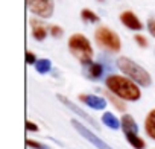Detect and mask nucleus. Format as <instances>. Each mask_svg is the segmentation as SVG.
<instances>
[{"label": "nucleus", "mask_w": 155, "mask_h": 149, "mask_svg": "<svg viewBox=\"0 0 155 149\" xmlns=\"http://www.w3.org/2000/svg\"><path fill=\"white\" fill-rule=\"evenodd\" d=\"M107 87L110 91H113L116 96L125 99V101H138L140 99V88L135 85L134 81L119 76V74H111L107 79Z\"/></svg>", "instance_id": "nucleus-1"}, {"label": "nucleus", "mask_w": 155, "mask_h": 149, "mask_svg": "<svg viewBox=\"0 0 155 149\" xmlns=\"http://www.w3.org/2000/svg\"><path fill=\"white\" fill-rule=\"evenodd\" d=\"M117 65H119V68L126 74L131 81H134V82H137V84H140V85H144V87L150 85V82H152L150 74H149L143 67H140L137 62L131 61V59L126 58V56H120V58L117 59Z\"/></svg>", "instance_id": "nucleus-2"}, {"label": "nucleus", "mask_w": 155, "mask_h": 149, "mask_svg": "<svg viewBox=\"0 0 155 149\" xmlns=\"http://www.w3.org/2000/svg\"><path fill=\"white\" fill-rule=\"evenodd\" d=\"M68 49L70 52L79 59L82 64H87V62H91V58H93V49H91V44L90 41L81 35V34H73L70 38H68Z\"/></svg>", "instance_id": "nucleus-3"}, {"label": "nucleus", "mask_w": 155, "mask_h": 149, "mask_svg": "<svg viewBox=\"0 0 155 149\" xmlns=\"http://www.w3.org/2000/svg\"><path fill=\"white\" fill-rule=\"evenodd\" d=\"M94 38L97 41V44L107 50H111V52H119L120 49V40L117 37L116 32H113L111 29L102 26L99 28L96 32H94Z\"/></svg>", "instance_id": "nucleus-4"}, {"label": "nucleus", "mask_w": 155, "mask_h": 149, "mask_svg": "<svg viewBox=\"0 0 155 149\" xmlns=\"http://www.w3.org/2000/svg\"><path fill=\"white\" fill-rule=\"evenodd\" d=\"M28 8L32 14L49 18L53 14V0H28Z\"/></svg>", "instance_id": "nucleus-5"}, {"label": "nucleus", "mask_w": 155, "mask_h": 149, "mask_svg": "<svg viewBox=\"0 0 155 149\" xmlns=\"http://www.w3.org/2000/svg\"><path fill=\"white\" fill-rule=\"evenodd\" d=\"M71 125L74 126V129H76L78 132H79L82 137H85L88 141H91V143H93V144H94L97 149H113L110 144H107L104 140H101L99 137H96V135H94L91 131H88V129H87V128H85L82 123H79V122H78L76 119H73V120H71Z\"/></svg>", "instance_id": "nucleus-6"}, {"label": "nucleus", "mask_w": 155, "mask_h": 149, "mask_svg": "<svg viewBox=\"0 0 155 149\" xmlns=\"http://www.w3.org/2000/svg\"><path fill=\"white\" fill-rule=\"evenodd\" d=\"M56 98H58V99H59V101H61V102H62V104H64V105H65V107H67L68 110L74 111L76 114H79V116H81L82 119H85V120H87V122H88L90 125H93L94 128H97V129H99V126H97V123H96V122L93 120V117H91V116H88V114H87L85 111H82V110H81L79 107H76V105H74L73 102H70V101H68L67 98H64L62 94H58Z\"/></svg>", "instance_id": "nucleus-7"}, {"label": "nucleus", "mask_w": 155, "mask_h": 149, "mask_svg": "<svg viewBox=\"0 0 155 149\" xmlns=\"http://www.w3.org/2000/svg\"><path fill=\"white\" fill-rule=\"evenodd\" d=\"M120 20H122V23H123L126 28H129V29H132V31H140V29L143 28V25H141V22L138 20V17H137L134 12H131V11L122 12V14H120Z\"/></svg>", "instance_id": "nucleus-8"}, {"label": "nucleus", "mask_w": 155, "mask_h": 149, "mask_svg": "<svg viewBox=\"0 0 155 149\" xmlns=\"http://www.w3.org/2000/svg\"><path fill=\"white\" fill-rule=\"evenodd\" d=\"M102 73H104V67H102V64H99V62H93V61L84 64V74H85L88 79L96 81V79H99V78L102 76Z\"/></svg>", "instance_id": "nucleus-9"}, {"label": "nucleus", "mask_w": 155, "mask_h": 149, "mask_svg": "<svg viewBox=\"0 0 155 149\" xmlns=\"http://www.w3.org/2000/svg\"><path fill=\"white\" fill-rule=\"evenodd\" d=\"M79 99L82 102H85L90 108H94V110H104L107 107V101L104 98H99V96H94V94H81Z\"/></svg>", "instance_id": "nucleus-10"}, {"label": "nucleus", "mask_w": 155, "mask_h": 149, "mask_svg": "<svg viewBox=\"0 0 155 149\" xmlns=\"http://www.w3.org/2000/svg\"><path fill=\"white\" fill-rule=\"evenodd\" d=\"M122 129L125 131V134H131V132L137 134L138 126H137V123L134 122V119H132L129 114H125V116L122 117Z\"/></svg>", "instance_id": "nucleus-11"}, {"label": "nucleus", "mask_w": 155, "mask_h": 149, "mask_svg": "<svg viewBox=\"0 0 155 149\" xmlns=\"http://www.w3.org/2000/svg\"><path fill=\"white\" fill-rule=\"evenodd\" d=\"M31 25H32V34H34V38L38 40V41H43L47 35V29L37 20H31Z\"/></svg>", "instance_id": "nucleus-12"}, {"label": "nucleus", "mask_w": 155, "mask_h": 149, "mask_svg": "<svg viewBox=\"0 0 155 149\" xmlns=\"http://www.w3.org/2000/svg\"><path fill=\"white\" fill-rule=\"evenodd\" d=\"M144 129H146V134L155 140V110H152L147 117H146V122H144Z\"/></svg>", "instance_id": "nucleus-13"}, {"label": "nucleus", "mask_w": 155, "mask_h": 149, "mask_svg": "<svg viewBox=\"0 0 155 149\" xmlns=\"http://www.w3.org/2000/svg\"><path fill=\"white\" fill-rule=\"evenodd\" d=\"M102 122H104L105 126H108V128H111V129H117V128L120 126L119 119H117L113 113H105V114L102 116Z\"/></svg>", "instance_id": "nucleus-14"}, {"label": "nucleus", "mask_w": 155, "mask_h": 149, "mask_svg": "<svg viewBox=\"0 0 155 149\" xmlns=\"http://www.w3.org/2000/svg\"><path fill=\"white\" fill-rule=\"evenodd\" d=\"M126 138H128V141L131 143V146H134L135 149H144V141H143V138H140L137 134H134V132L126 134Z\"/></svg>", "instance_id": "nucleus-15"}, {"label": "nucleus", "mask_w": 155, "mask_h": 149, "mask_svg": "<svg viewBox=\"0 0 155 149\" xmlns=\"http://www.w3.org/2000/svg\"><path fill=\"white\" fill-rule=\"evenodd\" d=\"M50 61L49 59H38L37 62H35V68H37V71L38 73H47L49 70H50Z\"/></svg>", "instance_id": "nucleus-16"}, {"label": "nucleus", "mask_w": 155, "mask_h": 149, "mask_svg": "<svg viewBox=\"0 0 155 149\" xmlns=\"http://www.w3.org/2000/svg\"><path fill=\"white\" fill-rule=\"evenodd\" d=\"M81 17H82V20H85V22H90V23L99 22V17H97L94 12H91L90 9H82V11H81Z\"/></svg>", "instance_id": "nucleus-17"}, {"label": "nucleus", "mask_w": 155, "mask_h": 149, "mask_svg": "<svg viewBox=\"0 0 155 149\" xmlns=\"http://www.w3.org/2000/svg\"><path fill=\"white\" fill-rule=\"evenodd\" d=\"M26 143H28V146H29V147H34V149H50L49 146H46V144H43V143H40V141L31 140V138H29Z\"/></svg>", "instance_id": "nucleus-18"}, {"label": "nucleus", "mask_w": 155, "mask_h": 149, "mask_svg": "<svg viewBox=\"0 0 155 149\" xmlns=\"http://www.w3.org/2000/svg\"><path fill=\"white\" fill-rule=\"evenodd\" d=\"M107 96H108V99H110V101H111V102L116 105V108H117L119 111H125V105H123L122 102H119V101H117V99H116L113 94H110V93H107Z\"/></svg>", "instance_id": "nucleus-19"}, {"label": "nucleus", "mask_w": 155, "mask_h": 149, "mask_svg": "<svg viewBox=\"0 0 155 149\" xmlns=\"http://www.w3.org/2000/svg\"><path fill=\"white\" fill-rule=\"evenodd\" d=\"M50 34H52L53 37H56V38H58V37H61V35H62V29H61L59 26H52V28H50Z\"/></svg>", "instance_id": "nucleus-20"}, {"label": "nucleus", "mask_w": 155, "mask_h": 149, "mask_svg": "<svg viewBox=\"0 0 155 149\" xmlns=\"http://www.w3.org/2000/svg\"><path fill=\"white\" fill-rule=\"evenodd\" d=\"M135 41L138 43L140 47H146V46H147V40H146L143 35H135Z\"/></svg>", "instance_id": "nucleus-21"}, {"label": "nucleus", "mask_w": 155, "mask_h": 149, "mask_svg": "<svg viewBox=\"0 0 155 149\" xmlns=\"http://www.w3.org/2000/svg\"><path fill=\"white\" fill-rule=\"evenodd\" d=\"M147 29H149L150 35L155 37V18H150V20L147 22Z\"/></svg>", "instance_id": "nucleus-22"}, {"label": "nucleus", "mask_w": 155, "mask_h": 149, "mask_svg": "<svg viewBox=\"0 0 155 149\" xmlns=\"http://www.w3.org/2000/svg\"><path fill=\"white\" fill-rule=\"evenodd\" d=\"M26 62L28 64H35L37 62V58H35V55L32 52H28L26 53Z\"/></svg>", "instance_id": "nucleus-23"}, {"label": "nucleus", "mask_w": 155, "mask_h": 149, "mask_svg": "<svg viewBox=\"0 0 155 149\" xmlns=\"http://www.w3.org/2000/svg\"><path fill=\"white\" fill-rule=\"evenodd\" d=\"M26 129L31 131V132H37V131H38V126H37L35 123H32L31 120H28V122H26Z\"/></svg>", "instance_id": "nucleus-24"}, {"label": "nucleus", "mask_w": 155, "mask_h": 149, "mask_svg": "<svg viewBox=\"0 0 155 149\" xmlns=\"http://www.w3.org/2000/svg\"><path fill=\"white\" fill-rule=\"evenodd\" d=\"M101 2H102V0H101Z\"/></svg>", "instance_id": "nucleus-25"}]
</instances>
